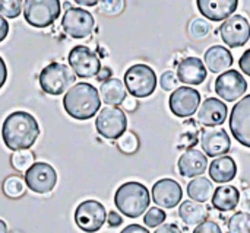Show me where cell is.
<instances>
[{"label":"cell","instance_id":"obj_30","mask_svg":"<svg viewBox=\"0 0 250 233\" xmlns=\"http://www.w3.org/2000/svg\"><path fill=\"white\" fill-rule=\"evenodd\" d=\"M188 31H189V36L193 38V39H204L209 35L211 32V23L202 18H195L190 20L189 26H188Z\"/></svg>","mask_w":250,"mask_h":233},{"label":"cell","instance_id":"obj_35","mask_svg":"<svg viewBox=\"0 0 250 233\" xmlns=\"http://www.w3.org/2000/svg\"><path fill=\"white\" fill-rule=\"evenodd\" d=\"M100 12L104 15H119L125 9V1L123 0H103L98 1Z\"/></svg>","mask_w":250,"mask_h":233},{"label":"cell","instance_id":"obj_31","mask_svg":"<svg viewBox=\"0 0 250 233\" xmlns=\"http://www.w3.org/2000/svg\"><path fill=\"white\" fill-rule=\"evenodd\" d=\"M10 162H12L13 169L22 172V171H28L35 163V156L32 152H28V150L15 152L10 158Z\"/></svg>","mask_w":250,"mask_h":233},{"label":"cell","instance_id":"obj_24","mask_svg":"<svg viewBox=\"0 0 250 233\" xmlns=\"http://www.w3.org/2000/svg\"><path fill=\"white\" fill-rule=\"evenodd\" d=\"M212 206L220 212L234 210L240 203V193L236 187L223 185L218 187L212 194Z\"/></svg>","mask_w":250,"mask_h":233},{"label":"cell","instance_id":"obj_27","mask_svg":"<svg viewBox=\"0 0 250 233\" xmlns=\"http://www.w3.org/2000/svg\"><path fill=\"white\" fill-rule=\"evenodd\" d=\"M188 194L192 198V201L196 203H207L209 198H212L214 194V185L209 179L207 178H195L193 181L189 182L188 185Z\"/></svg>","mask_w":250,"mask_h":233},{"label":"cell","instance_id":"obj_44","mask_svg":"<svg viewBox=\"0 0 250 233\" xmlns=\"http://www.w3.org/2000/svg\"><path fill=\"white\" fill-rule=\"evenodd\" d=\"M120 233H149L148 229H145L141 225H129L127 228H125Z\"/></svg>","mask_w":250,"mask_h":233},{"label":"cell","instance_id":"obj_42","mask_svg":"<svg viewBox=\"0 0 250 233\" xmlns=\"http://www.w3.org/2000/svg\"><path fill=\"white\" fill-rule=\"evenodd\" d=\"M123 108H125L126 111L132 112V111H135V109L138 108V101H136L133 96H129V98H126V99L123 101Z\"/></svg>","mask_w":250,"mask_h":233},{"label":"cell","instance_id":"obj_45","mask_svg":"<svg viewBox=\"0 0 250 233\" xmlns=\"http://www.w3.org/2000/svg\"><path fill=\"white\" fill-rule=\"evenodd\" d=\"M6 79H7V67H6L4 60L0 57V89H1L3 85L6 83Z\"/></svg>","mask_w":250,"mask_h":233},{"label":"cell","instance_id":"obj_14","mask_svg":"<svg viewBox=\"0 0 250 233\" xmlns=\"http://www.w3.org/2000/svg\"><path fill=\"white\" fill-rule=\"evenodd\" d=\"M220 34L229 47H243L250 38V23L242 15L230 16L227 20H224V23H221Z\"/></svg>","mask_w":250,"mask_h":233},{"label":"cell","instance_id":"obj_3","mask_svg":"<svg viewBox=\"0 0 250 233\" xmlns=\"http://www.w3.org/2000/svg\"><path fill=\"white\" fill-rule=\"evenodd\" d=\"M149 191L141 182H125L117 188L114 194V204L117 210L130 219L142 216L149 207Z\"/></svg>","mask_w":250,"mask_h":233},{"label":"cell","instance_id":"obj_28","mask_svg":"<svg viewBox=\"0 0 250 233\" xmlns=\"http://www.w3.org/2000/svg\"><path fill=\"white\" fill-rule=\"evenodd\" d=\"M25 182L21 177L10 175L3 181V193L7 198H21L25 194Z\"/></svg>","mask_w":250,"mask_h":233},{"label":"cell","instance_id":"obj_4","mask_svg":"<svg viewBox=\"0 0 250 233\" xmlns=\"http://www.w3.org/2000/svg\"><path fill=\"white\" fill-rule=\"evenodd\" d=\"M41 89L48 95H62L76 82V74L62 63H50L38 76Z\"/></svg>","mask_w":250,"mask_h":233},{"label":"cell","instance_id":"obj_34","mask_svg":"<svg viewBox=\"0 0 250 233\" xmlns=\"http://www.w3.org/2000/svg\"><path fill=\"white\" fill-rule=\"evenodd\" d=\"M166 213L164 210L158 209V207H152L146 212V215L144 216V223L148 226V228H158L160 225L164 223L166 220Z\"/></svg>","mask_w":250,"mask_h":233},{"label":"cell","instance_id":"obj_2","mask_svg":"<svg viewBox=\"0 0 250 233\" xmlns=\"http://www.w3.org/2000/svg\"><path fill=\"white\" fill-rule=\"evenodd\" d=\"M63 107L72 118L81 121L89 120L101 107L100 93L91 83H76L64 93Z\"/></svg>","mask_w":250,"mask_h":233},{"label":"cell","instance_id":"obj_23","mask_svg":"<svg viewBox=\"0 0 250 233\" xmlns=\"http://www.w3.org/2000/svg\"><path fill=\"white\" fill-rule=\"evenodd\" d=\"M209 175L211 179L218 184L230 182L237 175V165L233 158L230 156H220L209 165Z\"/></svg>","mask_w":250,"mask_h":233},{"label":"cell","instance_id":"obj_40","mask_svg":"<svg viewBox=\"0 0 250 233\" xmlns=\"http://www.w3.org/2000/svg\"><path fill=\"white\" fill-rule=\"evenodd\" d=\"M154 233H182L180 228L177 225H173V223H166V225H161L158 226V229Z\"/></svg>","mask_w":250,"mask_h":233},{"label":"cell","instance_id":"obj_33","mask_svg":"<svg viewBox=\"0 0 250 233\" xmlns=\"http://www.w3.org/2000/svg\"><path fill=\"white\" fill-rule=\"evenodd\" d=\"M22 0H0V15L9 19H15L22 12Z\"/></svg>","mask_w":250,"mask_h":233},{"label":"cell","instance_id":"obj_25","mask_svg":"<svg viewBox=\"0 0 250 233\" xmlns=\"http://www.w3.org/2000/svg\"><path fill=\"white\" fill-rule=\"evenodd\" d=\"M100 95L108 107H117L122 105L123 101L126 99V88L123 82L119 79H110L104 83H101L100 88Z\"/></svg>","mask_w":250,"mask_h":233},{"label":"cell","instance_id":"obj_17","mask_svg":"<svg viewBox=\"0 0 250 233\" xmlns=\"http://www.w3.org/2000/svg\"><path fill=\"white\" fill-rule=\"evenodd\" d=\"M201 144L207 156L217 158L226 155L231 147V140L224 128L209 127L204 128L201 136Z\"/></svg>","mask_w":250,"mask_h":233},{"label":"cell","instance_id":"obj_47","mask_svg":"<svg viewBox=\"0 0 250 233\" xmlns=\"http://www.w3.org/2000/svg\"><path fill=\"white\" fill-rule=\"evenodd\" d=\"M76 3L81 6H97L98 4L97 0H76Z\"/></svg>","mask_w":250,"mask_h":233},{"label":"cell","instance_id":"obj_18","mask_svg":"<svg viewBox=\"0 0 250 233\" xmlns=\"http://www.w3.org/2000/svg\"><path fill=\"white\" fill-rule=\"evenodd\" d=\"M227 114H229V109L223 101L217 98H208L199 107L198 121L205 127H217L226 121Z\"/></svg>","mask_w":250,"mask_h":233},{"label":"cell","instance_id":"obj_8","mask_svg":"<svg viewBox=\"0 0 250 233\" xmlns=\"http://www.w3.org/2000/svg\"><path fill=\"white\" fill-rule=\"evenodd\" d=\"M62 28L70 38L82 39L92 34L95 28V19L91 12L82 7H70L62 18Z\"/></svg>","mask_w":250,"mask_h":233},{"label":"cell","instance_id":"obj_46","mask_svg":"<svg viewBox=\"0 0 250 233\" xmlns=\"http://www.w3.org/2000/svg\"><path fill=\"white\" fill-rule=\"evenodd\" d=\"M242 206L245 210H250V190H246L242 196Z\"/></svg>","mask_w":250,"mask_h":233},{"label":"cell","instance_id":"obj_5","mask_svg":"<svg viewBox=\"0 0 250 233\" xmlns=\"http://www.w3.org/2000/svg\"><path fill=\"white\" fill-rule=\"evenodd\" d=\"M125 88L133 98H146L157 88V74L146 64H135L125 73Z\"/></svg>","mask_w":250,"mask_h":233},{"label":"cell","instance_id":"obj_21","mask_svg":"<svg viewBox=\"0 0 250 233\" xmlns=\"http://www.w3.org/2000/svg\"><path fill=\"white\" fill-rule=\"evenodd\" d=\"M208 163V158L204 152L198 149H189L179 159V172L186 178H193L202 175L207 171Z\"/></svg>","mask_w":250,"mask_h":233},{"label":"cell","instance_id":"obj_37","mask_svg":"<svg viewBox=\"0 0 250 233\" xmlns=\"http://www.w3.org/2000/svg\"><path fill=\"white\" fill-rule=\"evenodd\" d=\"M193 233H223L220 226L217 225V222L212 220H205L204 223H201L199 226H196V229Z\"/></svg>","mask_w":250,"mask_h":233},{"label":"cell","instance_id":"obj_7","mask_svg":"<svg viewBox=\"0 0 250 233\" xmlns=\"http://www.w3.org/2000/svg\"><path fill=\"white\" fill-rule=\"evenodd\" d=\"M95 128L104 139L117 140L126 133L127 118L119 107H104L97 115Z\"/></svg>","mask_w":250,"mask_h":233},{"label":"cell","instance_id":"obj_39","mask_svg":"<svg viewBox=\"0 0 250 233\" xmlns=\"http://www.w3.org/2000/svg\"><path fill=\"white\" fill-rule=\"evenodd\" d=\"M122 222H123L122 216L117 215L116 212H110V213L107 215V223H108L110 228H117V226L122 225Z\"/></svg>","mask_w":250,"mask_h":233},{"label":"cell","instance_id":"obj_10","mask_svg":"<svg viewBox=\"0 0 250 233\" xmlns=\"http://www.w3.org/2000/svg\"><path fill=\"white\" fill-rule=\"evenodd\" d=\"M67 61L70 64L72 72L82 79L94 77L101 70L100 57L85 45L73 47L67 55Z\"/></svg>","mask_w":250,"mask_h":233},{"label":"cell","instance_id":"obj_16","mask_svg":"<svg viewBox=\"0 0 250 233\" xmlns=\"http://www.w3.org/2000/svg\"><path fill=\"white\" fill-rule=\"evenodd\" d=\"M183 198V190L179 182L170 178L160 179L152 187V200L163 209H174Z\"/></svg>","mask_w":250,"mask_h":233},{"label":"cell","instance_id":"obj_48","mask_svg":"<svg viewBox=\"0 0 250 233\" xmlns=\"http://www.w3.org/2000/svg\"><path fill=\"white\" fill-rule=\"evenodd\" d=\"M0 233H7V226L1 219H0Z\"/></svg>","mask_w":250,"mask_h":233},{"label":"cell","instance_id":"obj_32","mask_svg":"<svg viewBox=\"0 0 250 233\" xmlns=\"http://www.w3.org/2000/svg\"><path fill=\"white\" fill-rule=\"evenodd\" d=\"M117 146L123 153L132 155V153L138 152V149H139V139L135 133L126 131L120 139H117Z\"/></svg>","mask_w":250,"mask_h":233},{"label":"cell","instance_id":"obj_29","mask_svg":"<svg viewBox=\"0 0 250 233\" xmlns=\"http://www.w3.org/2000/svg\"><path fill=\"white\" fill-rule=\"evenodd\" d=\"M230 233H250V215L246 212H239L233 215L229 220Z\"/></svg>","mask_w":250,"mask_h":233},{"label":"cell","instance_id":"obj_43","mask_svg":"<svg viewBox=\"0 0 250 233\" xmlns=\"http://www.w3.org/2000/svg\"><path fill=\"white\" fill-rule=\"evenodd\" d=\"M7 34H9V23H7V20L0 15V42L4 41V38L7 36Z\"/></svg>","mask_w":250,"mask_h":233},{"label":"cell","instance_id":"obj_9","mask_svg":"<svg viewBox=\"0 0 250 233\" xmlns=\"http://www.w3.org/2000/svg\"><path fill=\"white\" fill-rule=\"evenodd\" d=\"M105 220H107L105 207L95 200L82 201L75 210V223L82 232H98L104 226Z\"/></svg>","mask_w":250,"mask_h":233},{"label":"cell","instance_id":"obj_38","mask_svg":"<svg viewBox=\"0 0 250 233\" xmlns=\"http://www.w3.org/2000/svg\"><path fill=\"white\" fill-rule=\"evenodd\" d=\"M239 67H240V70H242L245 74L250 76V48L249 50H246V51L243 53V55L240 57V60H239Z\"/></svg>","mask_w":250,"mask_h":233},{"label":"cell","instance_id":"obj_22","mask_svg":"<svg viewBox=\"0 0 250 233\" xmlns=\"http://www.w3.org/2000/svg\"><path fill=\"white\" fill-rule=\"evenodd\" d=\"M205 63L207 69L212 73H226L233 66V55L229 48L221 45H212L205 51Z\"/></svg>","mask_w":250,"mask_h":233},{"label":"cell","instance_id":"obj_12","mask_svg":"<svg viewBox=\"0 0 250 233\" xmlns=\"http://www.w3.org/2000/svg\"><path fill=\"white\" fill-rule=\"evenodd\" d=\"M230 130L234 139L250 149V95L240 99L231 109Z\"/></svg>","mask_w":250,"mask_h":233},{"label":"cell","instance_id":"obj_20","mask_svg":"<svg viewBox=\"0 0 250 233\" xmlns=\"http://www.w3.org/2000/svg\"><path fill=\"white\" fill-rule=\"evenodd\" d=\"M177 79L186 85H201L207 79V69L201 58L188 57L177 66Z\"/></svg>","mask_w":250,"mask_h":233},{"label":"cell","instance_id":"obj_26","mask_svg":"<svg viewBox=\"0 0 250 233\" xmlns=\"http://www.w3.org/2000/svg\"><path fill=\"white\" fill-rule=\"evenodd\" d=\"M179 216L188 226H196V225L199 226L201 223L207 220L208 212H207V207L202 206L201 203L186 200L179 207Z\"/></svg>","mask_w":250,"mask_h":233},{"label":"cell","instance_id":"obj_6","mask_svg":"<svg viewBox=\"0 0 250 233\" xmlns=\"http://www.w3.org/2000/svg\"><path fill=\"white\" fill-rule=\"evenodd\" d=\"M60 15L59 0H26L23 3V18L34 28H47Z\"/></svg>","mask_w":250,"mask_h":233},{"label":"cell","instance_id":"obj_41","mask_svg":"<svg viewBox=\"0 0 250 233\" xmlns=\"http://www.w3.org/2000/svg\"><path fill=\"white\" fill-rule=\"evenodd\" d=\"M111 73H113V72H111L110 67H103V69L98 72V74H97L95 77H97L98 82H103V83H104V82H107V80L111 79Z\"/></svg>","mask_w":250,"mask_h":233},{"label":"cell","instance_id":"obj_36","mask_svg":"<svg viewBox=\"0 0 250 233\" xmlns=\"http://www.w3.org/2000/svg\"><path fill=\"white\" fill-rule=\"evenodd\" d=\"M179 83H180V82H179V79H177V74H176L174 72H171V70L164 72L163 76H161V79H160L161 88H163L164 90H167V92L177 89Z\"/></svg>","mask_w":250,"mask_h":233},{"label":"cell","instance_id":"obj_11","mask_svg":"<svg viewBox=\"0 0 250 233\" xmlns=\"http://www.w3.org/2000/svg\"><path fill=\"white\" fill-rule=\"evenodd\" d=\"M56 184H57V174L50 163L35 162L25 172V185L37 194H47L53 191Z\"/></svg>","mask_w":250,"mask_h":233},{"label":"cell","instance_id":"obj_15","mask_svg":"<svg viewBox=\"0 0 250 233\" xmlns=\"http://www.w3.org/2000/svg\"><path fill=\"white\" fill-rule=\"evenodd\" d=\"M248 90V82L237 70H227L215 80V92L224 101L233 102Z\"/></svg>","mask_w":250,"mask_h":233},{"label":"cell","instance_id":"obj_1","mask_svg":"<svg viewBox=\"0 0 250 233\" xmlns=\"http://www.w3.org/2000/svg\"><path fill=\"white\" fill-rule=\"evenodd\" d=\"M40 136V127L29 112L15 111L9 114L1 125V139L4 146L12 152L31 149Z\"/></svg>","mask_w":250,"mask_h":233},{"label":"cell","instance_id":"obj_19","mask_svg":"<svg viewBox=\"0 0 250 233\" xmlns=\"http://www.w3.org/2000/svg\"><path fill=\"white\" fill-rule=\"evenodd\" d=\"M199 12L209 20H227L233 12H236L239 1L237 0H198L196 1Z\"/></svg>","mask_w":250,"mask_h":233},{"label":"cell","instance_id":"obj_13","mask_svg":"<svg viewBox=\"0 0 250 233\" xmlns=\"http://www.w3.org/2000/svg\"><path fill=\"white\" fill-rule=\"evenodd\" d=\"M170 111L179 118L192 117L201 105V93L189 86L177 88L168 99Z\"/></svg>","mask_w":250,"mask_h":233}]
</instances>
